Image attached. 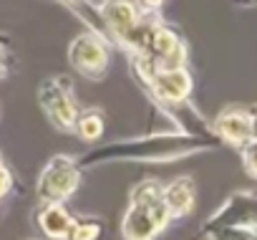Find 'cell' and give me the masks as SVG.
Masks as SVG:
<instances>
[{
    "label": "cell",
    "mask_w": 257,
    "mask_h": 240,
    "mask_svg": "<svg viewBox=\"0 0 257 240\" xmlns=\"http://www.w3.org/2000/svg\"><path fill=\"white\" fill-rule=\"evenodd\" d=\"M212 134L232 147H242L249 142V111L242 106H227L214 116Z\"/></svg>",
    "instance_id": "8"
},
{
    "label": "cell",
    "mask_w": 257,
    "mask_h": 240,
    "mask_svg": "<svg viewBox=\"0 0 257 240\" xmlns=\"http://www.w3.org/2000/svg\"><path fill=\"white\" fill-rule=\"evenodd\" d=\"M217 147V137H199L189 134L187 129H167V132H152L139 139H123L111 142L106 147H96L78 157V167H93L106 162H172L179 157L209 152Z\"/></svg>",
    "instance_id": "1"
},
{
    "label": "cell",
    "mask_w": 257,
    "mask_h": 240,
    "mask_svg": "<svg viewBox=\"0 0 257 240\" xmlns=\"http://www.w3.org/2000/svg\"><path fill=\"white\" fill-rule=\"evenodd\" d=\"M162 195H164V202L169 207L172 220L187 217L194 207V200H197V185L192 177H177L169 185H162Z\"/></svg>",
    "instance_id": "9"
},
{
    "label": "cell",
    "mask_w": 257,
    "mask_h": 240,
    "mask_svg": "<svg viewBox=\"0 0 257 240\" xmlns=\"http://www.w3.org/2000/svg\"><path fill=\"white\" fill-rule=\"evenodd\" d=\"M101 235V220H93V217H73L68 232L63 240H96Z\"/></svg>",
    "instance_id": "13"
},
{
    "label": "cell",
    "mask_w": 257,
    "mask_h": 240,
    "mask_svg": "<svg viewBox=\"0 0 257 240\" xmlns=\"http://www.w3.org/2000/svg\"><path fill=\"white\" fill-rule=\"evenodd\" d=\"M73 134H76V137H81L83 142H98V139H101V134H103V111H101V109H96V106L78 111V119H76Z\"/></svg>",
    "instance_id": "11"
},
{
    "label": "cell",
    "mask_w": 257,
    "mask_h": 240,
    "mask_svg": "<svg viewBox=\"0 0 257 240\" xmlns=\"http://www.w3.org/2000/svg\"><path fill=\"white\" fill-rule=\"evenodd\" d=\"M207 225H244V227H257V195H252V192H234L207 220Z\"/></svg>",
    "instance_id": "7"
},
{
    "label": "cell",
    "mask_w": 257,
    "mask_h": 240,
    "mask_svg": "<svg viewBox=\"0 0 257 240\" xmlns=\"http://www.w3.org/2000/svg\"><path fill=\"white\" fill-rule=\"evenodd\" d=\"M239 149H242V165H244V172H247L252 180H257V139L244 142Z\"/></svg>",
    "instance_id": "14"
},
{
    "label": "cell",
    "mask_w": 257,
    "mask_h": 240,
    "mask_svg": "<svg viewBox=\"0 0 257 240\" xmlns=\"http://www.w3.org/2000/svg\"><path fill=\"white\" fill-rule=\"evenodd\" d=\"M149 91L154 101L159 104H184L192 94V73L184 66L177 68H162L149 78Z\"/></svg>",
    "instance_id": "6"
},
{
    "label": "cell",
    "mask_w": 257,
    "mask_h": 240,
    "mask_svg": "<svg viewBox=\"0 0 257 240\" xmlns=\"http://www.w3.org/2000/svg\"><path fill=\"white\" fill-rule=\"evenodd\" d=\"M207 240H257V227L244 225H204Z\"/></svg>",
    "instance_id": "12"
},
{
    "label": "cell",
    "mask_w": 257,
    "mask_h": 240,
    "mask_svg": "<svg viewBox=\"0 0 257 240\" xmlns=\"http://www.w3.org/2000/svg\"><path fill=\"white\" fill-rule=\"evenodd\" d=\"M172 222L169 207L162 195V185L157 180L139 182L128 195V207L121 217V237L123 240H157L162 230Z\"/></svg>",
    "instance_id": "2"
},
{
    "label": "cell",
    "mask_w": 257,
    "mask_h": 240,
    "mask_svg": "<svg viewBox=\"0 0 257 240\" xmlns=\"http://www.w3.org/2000/svg\"><path fill=\"white\" fill-rule=\"evenodd\" d=\"M137 3H139L144 11H149V13H157V8H162V6H164V0H137Z\"/></svg>",
    "instance_id": "17"
},
{
    "label": "cell",
    "mask_w": 257,
    "mask_h": 240,
    "mask_svg": "<svg viewBox=\"0 0 257 240\" xmlns=\"http://www.w3.org/2000/svg\"><path fill=\"white\" fill-rule=\"evenodd\" d=\"M108 58H111V51H108V41L103 36H98L96 31H88V33H81L71 41L68 46V61L71 66L86 76L88 81H101L106 68H108Z\"/></svg>",
    "instance_id": "5"
},
{
    "label": "cell",
    "mask_w": 257,
    "mask_h": 240,
    "mask_svg": "<svg viewBox=\"0 0 257 240\" xmlns=\"http://www.w3.org/2000/svg\"><path fill=\"white\" fill-rule=\"evenodd\" d=\"M81 167L76 157L68 154H56L46 162V167L38 175V200L41 202H66L78 187H81Z\"/></svg>",
    "instance_id": "3"
},
{
    "label": "cell",
    "mask_w": 257,
    "mask_h": 240,
    "mask_svg": "<svg viewBox=\"0 0 257 240\" xmlns=\"http://www.w3.org/2000/svg\"><path fill=\"white\" fill-rule=\"evenodd\" d=\"M38 104L51 119V124L61 132H73L78 106L73 96V84L68 76H51L38 89Z\"/></svg>",
    "instance_id": "4"
},
{
    "label": "cell",
    "mask_w": 257,
    "mask_h": 240,
    "mask_svg": "<svg viewBox=\"0 0 257 240\" xmlns=\"http://www.w3.org/2000/svg\"><path fill=\"white\" fill-rule=\"evenodd\" d=\"M249 6H257V0H249Z\"/></svg>",
    "instance_id": "18"
},
{
    "label": "cell",
    "mask_w": 257,
    "mask_h": 240,
    "mask_svg": "<svg viewBox=\"0 0 257 240\" xmlns=\"http://www.w3.org/2000/svg\"><path fill=\"white\" fill-rule=\"evenodd\" d=\"M249 111V139H257V104L247 109Z\"/></svg>",
    "instance_id": "16"
},
{
    "label": "cell",
    "mask_w": 257,
    "mask_h": 240,
    "mask_svg": "<svg viewBox=\"0 0 257 240\" xmlns=\"http://www.w3.org/2000/svg\"><path fill=\"white\" fill-rule=\"evenodd\" d=\"M11 63H13V58L6 48V41H0V78L11 73Z\"/></svg>",
    "instance_id": "15"
},
{
    "label": "cell",
    "mask_w": 257,
    "mask_h": 240,
    "mask_svg": "<svg viewBox=\"0 0 257 240\" xmlns=\"http://www.w3.org/2000/svg\"><path fill=\"white\" fill-rule=\"evenodd\" d=\"M36 220H38L41 232L48 240H63L71 222H73V217H71V212L66 210L63 202H43L41 210L36 212Z\"/></svg>",
    "instance_id": "10"
}]
</instances>
